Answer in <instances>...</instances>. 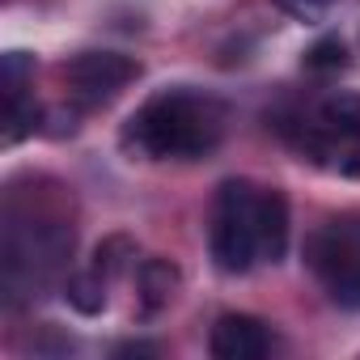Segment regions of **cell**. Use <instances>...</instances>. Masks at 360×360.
<instances>
[{
    "label": "cell",
    "instance_id": "cell-12",
    "mask_svg": "<svg viewBox=\"0 0 360 360\" xmlns=\"http://www.w3.org/2000/svg\"><path fill=\"white\" fill-rule=\"evenodd\" d=\"M276 5H280L284 13H292V18L309 22V18H322V13L330 9V0H276Z\"/></svg>",
    "mask_w": 360,
    "mask_h": 360
},
{
    "label": "cell",
    "instance_id": "cell-10",
    "mask_svg": "<svg viewBox=\"0 0 360 360\" xmlns=\"http://www.w3.org/2000/svg\"><path fill=\"white\" fill-rule=\"evenodd\" d=\"M34 81V56L26 51H5V60H0V85H5V102H18V98H30Z\"/></svg>",
    "mask_w": 360,
    "mask_h": 360
},
{
    "label": "cell",
    "instance_id": "cell-2",
    "mask_svg": "<svg viewBox=\"0 0 360 360\" xmlns=\"http://www.w3.org/2000/svg\"><path fill=\"white\" fill-rule=\"evenodd\" d=\"M229 106L195 85L157 89L119 131V148L140 161H200L221 148Z\"/></svg>",
    "mask_w": 360,
    "mask_h": 360
},
{
    "label": "cell",
    "instance_id": "cell-1",
    "mask_svg": "<svg viewBox=\"0 0 360 360\" xmlns=\"http://www.w3.org/2000/svg\"><path fill=\"white\" fill-rule=\"evenodd\" d=\"M77 225L68 212L64 187L47 178H30V191L18 183L5 191L0 212V288L5 301L18 309L34 297H43L72 259Z\"/></svg>",
    "mask_w": 360,
    "mask_h": 360
},
{
    "label": "cell",
    "instance_id": "cell-7",
    "mask_svg": "<svg viewBox=\"0 0 360 360\" xmlns=\"http://www.w3.org/2000/svg\"><path fill=\"white\" fill-rule=\"evenodd\" d=\"M271 343V326L255 314H221L208 335V352L217 360H263Z\"/></svg>",
    "mask_w": 360,
    "mask_h": 360
},
{
    "label": "cell",
    "instance_id": "cell-4",
    "mask_svg": "<svg viewBox=\"0 0 360 360\" xmlns=\"http://www.w3.org/2000/svg\"><path fill=\"white\" fill-rule=\"evenodd\" d=\"M280 136L301 153V161H314L318 169L360 178V94L330 89L318 102L280 115Z\"/></svg>",
    "mask_w": 360,
    "mask_h": 360
},
{
    "label": "cell",
    "instance_id": "cell-9",
    "mask_svg": "<svg viewBox=\"0 0 360 360\" xmlns=\"http://www.w3.org/2000/svg\"><path fill=\"white\" fill-rule=\"evenodd\" d=\"M106 292H110V280L102 271H94V267H81V271H72L64 280V297H68V305L77 314H102L106 301H110Z\"/></svg>",
    "mask_w": 360,
    "mask_h": 360
},
{
    "label": "cell",
    "instance_id": "cell-8",
    "mask_svg": "<svg viewBox=\"0 0 360 360\" xmlns=\"http://www.w3.org/2000/svg\"><path fill=\"white\" fill-rule=\"evenodd\" d=\"M178 284H183V276H178V267L169 259H144L136 267V305H140V318H153L161 314L174 297H178Z\"/></svg>",
    "mask_w": 360,
    "mask_h": 360
},
{
    "label": "cell",
    "instance_id": "cell-6",
    "mask_svg": "<svg viewBox=\"0 0 360 360\" xmlns=\"http://www.w3.org/2000/svg\"><path fill=\"white\" fill-rule=\"evenodd\" d=\"M60 77L77 110H102L140 77V64L123 51H81L60 68Z\"/></svg>",
    "mask_w": 360,
    "mask_h": 360
},
{
    "label": "cell",
    "instance_id": "cell-11",
    "mask_svg": "<svg viewBox=\"0 0 360 360\" xmlns=\"http://www.w3.org/2000/svg\"><path fill=\"white\" fill-rule=\"evenodd\" d=\"M347 64V47L339 39H318L309 51H305V68L309 72H339Z\"/></svg>",
    "mask_w": 360,
    "mask_h": 360
},
{
    "label": "cell",
    "instance_id": "cell-3",
    "mask_svg": "<svg viewBox=\"0 0 360 360\" xmlns=\"http://www.w3.org/2000/svg\"><path fill=\"white\" fill-rule=\"evenodd\" d=\"M208 250L225 276H246L255 263H280L288 250V200L250 178L221 183L212 200Z\"/></svg>",
    "mask_w": 360,
    "mask_h": 360
},
{
    "label": "cell",
    "instance_id": "cell-5",
    "mask_svg": "<svg viewBox=\"0 0 360 360\" xmlns=\"http://www.w3.org/2000/svg\"><path fill=\"white\" fill-rule=\"evenodd\" d=\"M305 267L335 305L360 309V212L326 217L305 238Z\"/></svg>",
    "mask_w": 360,
    "mask_h": 360
}]
</instances>
